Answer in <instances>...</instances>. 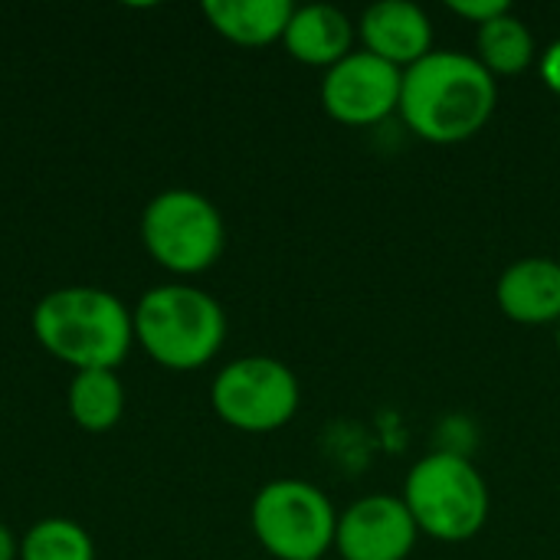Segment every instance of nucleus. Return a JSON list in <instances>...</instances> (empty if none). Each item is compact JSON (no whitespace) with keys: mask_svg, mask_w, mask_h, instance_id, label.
<instances>
[{"mask_svg":"<svg viewBox=\"0 0 560 560\" xmlns=\"http://www.w3.org/2000/svg\"><path fill=\"white\" fill-rule=\"evenodd\" d=\"M499 105V82L472 52L433 49L404 72L400 118L430 144H463L476 138Z\"/></svg>","mask_w":560,"mask_h":560,"instance_id":"nucleus-1","label":"nucleus"},{"mask_svg":"<svg viewBox=\"0 0 560 560\" xmlns=\"http://www.w3.org/2000/svg\"><path fill=\"white\" fill-rule=\"evenodd\" d=\"M33 338L75 371H115L135 348L131 308L98 285H62L33 308Z\"/></svg>","mask_w":560,"mask_h":560,"instance_id":"nucleus-2","label":"nucleus"},{"mask_svg":"<svg viewBox=\"0 0 560 560\" xmlns=\"http://www.w3.org/2000/svg\"><path fill=\"white\" fill-rule=\"evenodd\" d=\"M131 325L135 345L167 371H200L226 341L223 305L187 282L148 289L131 308Z\"/></svg>","mask_w":560,"mask_h":560,"instance_id":"nucleus-3","label":"nucleus"},{"mask_svg":"<svg viewBox=\"0 0 560 560\" xmlns=\"http://www.w3.org/2000/svg\"><path fill=\"white\" fill-rule=\"evenodd\" d=\"M404 505L417 522V532L443 541H472L489 522V486L472 459L453 450H436L417 459L404 482Z\"/></svg>","mask_w":560,"mask_h":560,"instance_id":"nucleus-4","label":"nucleus"},{"mask_svg":"<svg viewBox=\"0 0 560 560\" xmlns=\"http://www.w3.org/2000/svg\"><path fill=\"white\" fill-rule=\"evenodd\" d=\"M141 243L161 269L190 279L220 262L226 223L210 197L187 187H167L141 210Z\"/></svg>","mask_w":560,"mask_h":560,"instance_id":"nucleus-5","label":"nucleus"},{"mask_svg":"<svg viewBox=\"0 0 560 560\" xmlns=\"http://www.w3.org/2000/svg\"><path fill=\"white\" fill-rule=\"evenodd\" d=\"M249 525L272 560H322L335 548L338 509L315 482L272 479L256 492Z\"/></svg>","mask_w":560,"mask_h":560,"instance_id":"nucleus-6","label":"nucleus"},{"mask_svg":"<svg viewBox=\"0 0 560 560\" xmlns=\"http://www.w3.org/2000/svg\"><path fill=\"white\" fill-rule=\"evenodd\" d=\"M213 413L240 433H276L302 407V384L289 364L269 354H246L223 364L210 384Z\"/></svg>","mask_w":560,"mask_h":560,"instance_id":"nucleus-7","label":"nucleus"},{"mask_svg":"<svg viewBox=\"0 0 560 560\" xmlns=\"http://www.w3.org/2000/svg\"><path fill=\"white\" fill-rule=\"evenodd\" d=\"M404 72L364 49H354L322 79V108L348 128H371L400 112Z\"/></svg>","mask_w":560,"mask_h":560,"instance_id":"nucleus-8","label":"nucleus"},{"mask_svg":"<svg viewBox=\"0 0 560 560\" xmlns=\"http://www.w3.org/2000/svg\"><path fill=\"white\" fill-rule=\"evenodd\" d=\"M417 522L400 495H364L338 512L335 551L341 560H407L417 548Z\"/></svg>","mask_w":560,"mask_h":560,"instance_id":"nucleus-9","label":"nucleus"},{"mask_svg":"<svg viewBox=\"0 0 560 560\" xmlns=\"http://www.w3.org/2000/svg\"><path fill=\"white\" fill-rule=\"evenodd\" d=\"M361 49L407 72L433 52V23L423 7L410 0L371 3L358 20Z\"/></svg>","mask_w":560,"mask_h":560,"instance_id":"nucleus-10","label":"nucleus"},{"mask_svg":"<svg viewBox=\"0 0 560 560\" xmlns=\"http://www.w3.org/2000/svg\"><path fill=\"white\" fill-rule=\"evenodd\" d=\"M499 312L528 328L560 322V262L551 256L515 259L495 282Z\"/></svg>","mask_w":560,"mask_h":560,"instance_id":"nucleus-11","label":"nucleus"},{"mask_svg":"<svg viewBox=\"0 0 560 560\" xmlns=\"http://www.w3.org/2000/svg\"><path fill=\"white\" fill-rule=\"evenodd\" d=\"M358 23L331 3H305L292 10L282 46L285 52L312 69H331L354 52Z\"/></svg>","mask_w":560,"mask_h":560,"instance_id":"nucleus-12","label":"nucleus"},{"mask_svg":"<svg viewBox=\"0 0 560 560\" xmlns=\"http://www.w3.org/2000/svg\"><path fill=\"white\" fill-rule=\"evenodd\" d=\"M207 23L233 46L262 49L282 43L295 3L289 0H207Z\"/></svg>","mask_w":560,"mask_h":560,"instance_id":"nucleus-13","label":"nucleus"},{"mask_svg":"<svg viewBox=\"0 0 560 560\" xmlns=\"http://www.w3.org/2000/svg\"><path fill=\"white\" fill-rule=\"evenodd\" d=\"M472 56L499 82V79H515V75L528 72L538 59V43H535L532 26L509 10V13L495 16L492 23L476 30V52Z\"/></svg>","mask_w":560,"mask_h":560,"instance_id":"nucleus-14","label":"nucleus"},{"mask_svg":"<svg viewBox=\"0 0 560 560\" xmlns=\"http://www.w3.org/2000/svg\"><path fill=\"white\" fill-rule=\"evenodd\" d=\"M69 417L85 433H108L125 413V384L118 371H75L66 394Z\"/></svg>","mask_w":560,"mask_h":560,"instance_id":"nucleus-15","label":"nucleus"},{"mask_svg":"<svg viewBox=\"0 0 560 560\" xmlns=\"http://www.w3.org/2000/svg\"><path fill=\"white\" fill-rule=\"evenodd\" d=\"M20 560H95V541L72 518H39L20 541Z\"/></svg>","mask_w":560,"mask_h":560,"instance_id":"nucleus-16","label":"nucleus"},{"mask_svg":"<svg viewBox=\"0 0 560 560\" xmlns=\"http://www.w3.org/2000/svg\"><path fill=\"white\" fill-rule=\"evenodd\" d=\"M446 10L456 13V16H463L466 23H472V26L479 30V26L492 23L495 16L509 13L512 7H509L505 0H450Z\"/></svg>","mask_w":560,"mask_h":560,"instance_id":"nucleus-17","label":"nucleus"},{"mask_svg":"<svg viewBox=\"0 0 560 560\" xmlns=\"http://www.w3.org/2000/svg\"><path fill=\"white\" fill-rule=\"evenodd\" d=\"M538 72H541V82L560 98V39H555V43L538 56Z\"/></svg>","mask_w":560,"mask_h":560,"instance_id":"nucleus-18","label":"nucleus"},{"mask_svg":"<svg viewBox=\"0 0 560 560\" xmlns=\"http://www.w3.org/2000/svg\"><path fill=\"white\" fill-rule=\"evenodd\" d=\"M0 560H20V541L3 522H0Z\"/></svg>","mask_w":560,"mask_h":560,"instance_id":"nucleus-19","label":"nucleus"},{"mask_svg":"<svg viewBox=\"0 0 560 560\" xmlns=\"http://www.w3.org/2000/svg\"><path fill=\"white\" fill-rule=\"evenodd\" d=\"M558 354H560V322H558Z\"/></svg>","mask_w":560,"mask_h":560,"instance_id":"nucleus-20","label":"nucleus"}]
</instances>
